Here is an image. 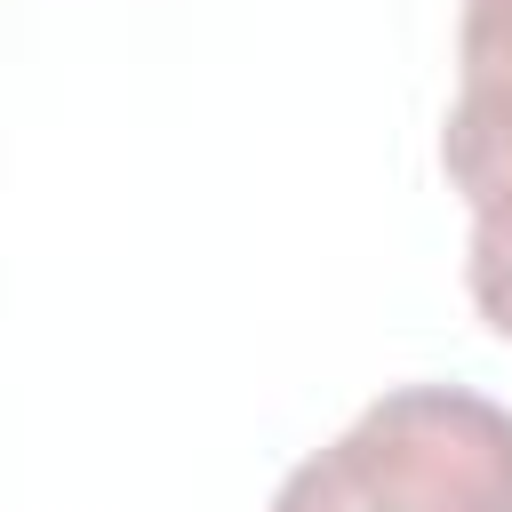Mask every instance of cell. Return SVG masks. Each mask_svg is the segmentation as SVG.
Listing matches in <instances>:
<instances>
[{"instance_id":"1","label":"cell","mask_w":512,"mask_h":512,"mask_svg":"<svg viewBox=\"0 0 512 512\" xmlns=\"http://www.w3.org/2000/svg\"><path fill=\"white\" fill-rule=\"evenodd\" d=\"M272 512H512V408L472 384H392L272 488Z\"/></svg>"},{"instance_id":"2","label":"cell","mask_w":512,"mask_h":512,"mask_svg":"<svg viewBox=\"0 0 512 512\" xmlns=\"http://www.w3.org/2000/svg\"><path fill=\"white\" fill-rule=\"evenodd\" d=\"M440 168L472 208L464 288L480 320L512 344V136H440Z\"/></svg>"},{"instance_id":"3","label":"cell","mask_w":512,"mask_h":512,"mask_svg":"<svg viewBox=\"0 0 512 512\" xmlns=\"http://www.w3.org/2000/svg\"><path fill=\"white\" fill-rule=\"evenodd\" d=\"M440 128L512 136V0H464L456 16V104Z\"/></svg>"}]
</instances>
